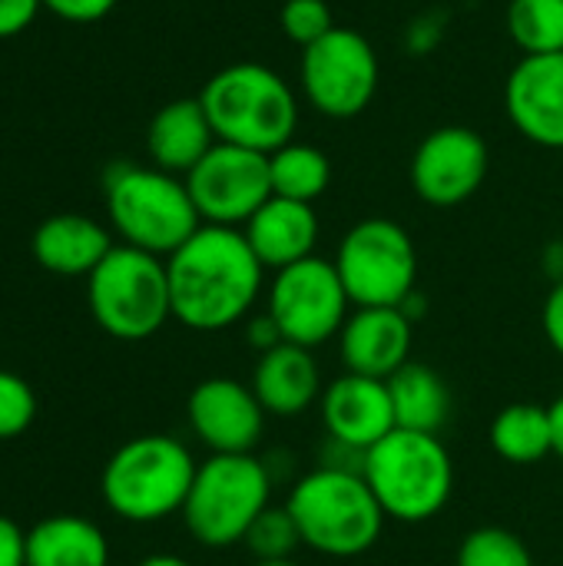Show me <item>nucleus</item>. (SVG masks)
<instances>
[{"label": "nucleus", "mask_w": 563, "mask_h": 566, "mask_svg": "<svg viewBox=\"0 0 563 566\" xmlns=\"http://www.w3.org/2000/svg\"><path fill=\"white\" fill-rule=\"evenodd\" d=\"M166 275L173 318L192 332L232 328L252 312L265 285V265L242 229L206 222L166 255Z\"/></svg>", "instance_id": "obj_1"}, {"label": "nucleus", "mask_w": 563, "mask_h": 566, "mask_svg": "<svg viewBox=\"0 0 563 566\" xmlns=\"http://www.w3.org/2000/svg\"><path fill=\"white\" fill-rule=\"evenodd\" d=\"M219 143L272 156L292 143L299 126L295 90L265 63H232L212 73L199 93Z\"/></svg>", "instance_id": "obj_2"}, {"label": "nucleus", "mask_w": 563, "mask_h": 566, "mask_svg": "<svg viewBox=\"0 0 563 566\" xmlns=\"http://www.w3.org/2000/svg\"><path fill=\"white\" fill-rule=\"evenodd\" d=\"M285 507L302 547L338 560L372 551L388 521L362 474L322 464L295 481Z\"/></svg>", "instance_id": "obj_3"}, {"label": "nucleus", "mask_w": 563, "mask_h": 566, "mask_svg": "<svg viewBox=\"0 0 563 566\" xmlns=\"http://www.w3.org/2000/svg\"><path fill=\"white\" fill-rule=\"evenodd\" d=\"M103 192L110 226L123 245L159 259L173 255L202 226L186 179L159 166L113 163L103 179Z\"/></svg>", "instance_id": "obj_4"}, {"label": "nucleus", "mask_w": 563, "mask_h": 566, "mask_svg": "<svg viewBox=\"0 0 563 566\" xmlns=\"http://www.w3.org/2000/svg\"><path fill=\"white\" fill-rule=\"evenodd\" d=\"M196 458L169 434H139L113 451L100 491L106 507L129 524H156L183 514L196 481Z\"/></svg>", "instance_id": "obj_5"}, {"label": "nucleus", "mask_w": 563, "mask_h": 566, "mask_svg": "<svg viewBox=\"0 0 563 566\" xmlns=\"http://www.w3.org/2000/svg\"><path fill=\"white\" fill-rule=\"evenodd\" d=\"M385 517L402 524H425L445 511L455 491V461L438 434L395 428L365 451V471Z\"/></svg>", "instance_id": "obj_6"}, {"label": "nucleus", "mask_w": 563, "mask_h": 566, "mask_svg": "<svg viewBox=\"0 0 563 566\" xmlns=\"http://www.w3.org/2000/svg\"><path fill=\"white\" fill-rule=\"evenodd\" d=\"M86 302L90 315L110 338H153L173 318L166 259L123 242L113 245V252L86 275Z\"/></svg>", "instance_id": "obj_7"}, {"label": "nucleus", "mask_w": 563, "mask_h": 566, "mask_svg": "<svg viewBox=\"0 0 563 566\" xmlns=\"http://www.w3.org/2000/svg\"><path fill=\"white\" fill-rule=\"evenodd\" d=\"M272 471L256 454H209L183 504L186 531L212 551L242 544L252 521L269 507Z\"/></svg>", "instance_id": "obj_8"}, {"label": "nucleus", "mask_w": 563, "mask_h": 566, "mask_svg": "<svg viewBox=\"0 0 563 566\" xmlns=\"http://www.w3.org/2000/svg\"><path fill=\"white\" fill-rule=\"evenodd\" d=\"M335 269L355 308L402 305L415 292L418 252L395 219L355 222L335 252Z\"/></svg>", "instance_id": "obj_9"}, {"label": "nucleus", "mask_w": 563, "mask_h": 566, "mask_svg": "<svg viewBox=\"0 0 563 566\" xmlns=\"http://www.w3.org/2000/svg\"><path fill=\"white\" fill-rule=\"evenodd\" d=\"M348 305L352 298L342 285L335 262L312 255L272 275L265 312L279 325L282 342L319 348L338 338L352 315Z\"/></svg>", "instance_id": "obj_10"}, {"label": "nucleus", "mask_w": 563, "mask_h": 566, "mask_svg": "<svg viewBox=\"0 0 563 566\" xmlns=\"http://www.w3.org/2000/svg\"><path fill=\"white\" fill-rule=\"evenodd\" d=\"M299 80L312 109L332 119H352L378 93V56L358 30L335 27L302 50Z\"/></svg>", "instance_id": "obj_11"}, {"label": "nucleus", "mask_w": 563, "mask_h": 566, "mask_svg": "<svg viewBox=\"0 0 563 566\" xmlns=\"http://www.w3.org/2000/svg\"><path fill=\"white\" fill-rule=\"evenodd\" d=\"M186 189L206 226L242 229L272 199L269 156L246 146L216 143L186 172Z\"/></svg>", "instance_id": "obj_12"}, {"label": "nucleus", "mask_w": 563, "mask_h": 566, "mask_svg": "<svg viewBox=\"0 0 563 566\" xmlns=\"http://www.w3.org/2000/svg\"><path fill=\"white\" fill-rule=\"evenodd\" d=\"M488 143L471 126H441L428 133L411 156V186L421 202L455 209L488 179Z\"/></svg>", "instance_id": "obj_13"}, {"label": "nucleus", "mask_w": 563, "mask_h": 566, "mask_svg": "<svg viewBox=\"0 0 563 566\" xmlns=\"http://www.w3.org/2000/svg\"><path fill=\"white\" fill-rule=\"evenodd\" d=\"M189 428L212 454H252L265 431V408L252 385L236 378H206L192 388Z\"/></svg>", "instance_id": "obj_14"}, {"label": "nucleus", "mask_w": 563, "mask_h": 566, "mask_svg": "<svg viewBox=\"0 0 563 566\" xmlns=\"http://www.w3.org/2000/svg\"><path fill=\"white\" fill-rule=\"evenodd\" d=\"M504 109L524 139L563 149V53L521 56L504 83Z\"/></svg>", "instance_id": "obj_15"}, {"label": "nucleus", "mask_w": 563, "mask_h": 566, "mask_svg": "<svg viewBox=\"0 0 563 566\" xmlns=\"http://www.w3.org/2000/svg\"><path fill=\"white\" fill-rule=\"evenodd\" d=\"M322 421L332 441L355 451L375 448L398 428L388 385L352 371H345L322 391Z\"/></svg>", "instance_id": "obj_16"}, {"label": "nucleus", "mask_w": 563, "mask_h": 566, "mask_svg": "<svg viewBox=\"0 0 563 566\" xmlns=\"http://www.w3.org/2000/svg\"><path fill=\"white\" fill-rule=\"evenodd\" d=\"M411 338L415 325L405 318L402 308H355L338 332V352L345 371L388 381L398 368L411 361Z\"/></svg>", "instance_id": "obj_17"}, {"label": "nucleus", "mask_w": 563, "mask_h": 566, "mask_svg": "<svg viewBox=\"0 0 563 566\" xmlns=\"http://www.w3.org/2000/svg\"><path fill=\"white\" fill-rule=\"evenodd\" d=\"M252 391L272 418L305 415L322 398V368L312 348L282 342L259 355L252 371Z\"/></svg>", "instance_id": "obj_18"}, {"label": "nucleus", "mask_w": 563, "mask_h": 566, "mask_svg": "<svg viewBox=\"0 0 563 566\" xmlns=\"http://www.w3.org/2000/svg\"><path fill=\"white\" fill-rule=\"evenodd\" d=\"M242 235L249 239L256 259L279 272L302 259L315 255L319 245V216L312 202H295L285 196H272L246 226Z\"/></svg>", "instance_id": "obj_19"}, {"label": "nucleus", "mask_w": 563, "mask_h": 566, "mask_svg": "<svg viewBox=\"0 0 563 566\" xmlns=\"http://www.w3.org/2000/svg\"><path fill=\"white\" fill-rule=\"evenodd\" d=\"M113 235L103 222L80 212H56L33 229L30 252L40 269L53 275H90L110 252Z\"/></svg>", "instance_id": "obj_20"}, {"label": "nucleus", "mask_w": 563, "mask_h": 566, "mask_svg": "<svg viewBox=\"0 0 563 566\" xmlns=\"http://www.w3.org/2000/svg\"><path fill=\"white\" fill-rule=\"evenodd\" d=\"M216 143L219 139L212 133V123L199 96L192 99L183 96V99L166 103L163 109H156L146 129V149H149L153 166L173 176H186Z\"/></svg>", "instance_id": "obj_21"}, {"label": "nucleus", "mask_w": 563, "mask_h": 566, "mask_svg": "<svg viewBox=\"0 0 563 566\" xmlns=\"http://www.w3.org/2000/svg\"><path fill=\"white\" fill-rule=\"evenodd\" d=\"M27 566H110V544L93 521L53 514L27 531Z\"/></svg>", "instance_id": "obj_22"}, {"label": "nucleus", "mask_w": 563, "mask_h": 566, "mask_svg": "<svg viewBox=\"0 0 563 566\" xmlns=\"http://www.w3.org/2000/svg\"><path fill=\"white\" fill-rule=\"evenodd\" d=\"M385 385L392 395L398 428L421 431V434H438L445 428V421L451 415V391L435 368L408 361Z\"/></svg>", "instance_id": "obj_23"}, {"label": "nucleus", "mask_w": 563, "mask_h": 566, "mask_svg": "<svg viewBox=\"0 0 563 566\" xmlns=\"http://www.w3.org/2000/svg\"><path fill=\"white\" fill-rule=\"evenodd\" d=\"M491 448L508 464H538L554 454V428L548 405H508L491 424Z\"/></svg>", "instance_id": "obj_24"}, {"label": "nucleus", "mask_w": 563, "mask_h": 566, "mask_svg": "<svg viewBox=\"0 0 563 566\" xmlns=\"http://www.w3.org/2000/svg\"><path fill=\"white\" fill-rule=\"evenodd\" d=\"M269 176H272V196L315 202L332 182V163L319 146L292 139L269 156Z\"/></svg>", "instance_id": "obj_25"}, {"label": "nucleus", "mask_w": 563, "mask_h": 566, "mask_svg": "<svg viewBox=\"0 0 563 566\" xmlns=\"http://www.w3.org/2000/svg\"><path fill=\"white\" fill-rule=\"evenodd\" d=\"M508 33L524 56L563 53V0H511Z\"/></svg>", "instance_id": "obj_26"}, {"label": "nucleus", "mask_w": 563, "mask_h": 566, "mask_svg": "<svg viewBox=\"0 0 563 566\" xmlns=\"http://www.w3.org/2000/svg\"><path fill=\"white\" fill-rule=\"evenodd\" d=\"M458 566H534L528 544L504 527H478L461 541Z\"/></svg>", "instance_id": "obj_27"}, {"label": "nucleus", "mask_w": 563, "mask_h": 566, "mask_svg": "<svg viewBox=\"0 0 563 566\" xmlns=\"http://www.w3.org/2000/svg\"><path fill=\"white\" fill-rule=\"evenodd\" d=\"M242 544L249 547V554L256 560H292V554L302 547V537H299V527H295L289 507H272L269 504L252 521Z\"/></svg>", "instance_id": "obj_28"}, {"label": "nucleus", "mask_w": 563, "mask_h": 566, "mask_svg": "<svg viewBox=\"0 0 563 566\" xmlns=\"http://www.w3.org/2000/svg\"><path fill=\"white\" fill-rule=\"evenodd\" d=\"M279 23H282V33L292 43H299L302 50L312 46L315 40H322L329 30H335L332 7L325 0H285Z\"/></svg>", "instance_id": "obj_29"}, {"label": "nucleus", "mask_w": 563, "mask_h": 566, "mask_svg": "<svg viewBox=\"0 0 563 566\" xmlns=\"http://www.w3.org/2000/svg\"><path fill=\"white\" fill-rule=\"evenodd\" d=\"M37 418V395L33 388L13 375L0 371V441L20 438Z\"/></svg>", "instance_id": "obj_30"}, {"label": "nucleus", "mask_w": 563, "mask_h": 566, "mask_svg": "<svg viewBox=\"0 0 563 566\" xmlns=\"http://www.w3.org/2000/svg\"><path fill=\"white\" fill-rule=\"evenodd\" d=\"M119 0H43V10L66 23H96L103 20Z\"/></svg>", "instance_id": "obj_31"}, {"label": "nucleus", "mask_w": 563, "mask_h": 566, "mask_svg": "<svg viewBox=\"0 0 563 566\" xmlns=\"http://www.w3.org/2000/svg\"><path fill=\"white\" fill-rule=\"evenodd\" d=\"M40 10H43V0H0V40L23 33L37 20Z\"/></svg>", "instance_id": "obj_32"}, {"label": "nucleus", "mask_w": 563, "mask_h": 566, "mask_svg": "<svg viewBox=\"0 0 563 566\" xmlns=\"http://www.w3.org/2000/svg\"><path fill=\"white\" fill-rule=\"evenodd\" d=\"M0 566H27V531L0 514Z\"/></svg>", "instance_id": "obj_33"}, {"label": "nucleus", "mask_w": 563, "mask_h": 566, "mask_svg": "<svg viewBox=\"0 0 563 566\" xmlns=\"http://www.w3.org/2000/svg\"><path fill=\"white\" fill-rule=\"evenodd\" d=\"M544 335L551 348L563 358V282H557L544 302Z\"/></svg>", "instance_id": "obj_34"}, {"label": "nucleus", "mask_w": 563, "mask_h": 566, "mask_svg": "<svg viewBox=\"0 0 563 566\" xmlns=\"http://www.w3.org/2000/svg\"><path fill=\"white\" fill-rule=\"evenodd\" d=\"M246 342H249L259 355H265L269 348L282 345V332H279V325H275V322L269 318V312H265V315L249 318V325H246Z\"/></svg>", "instance_id": "obj_35"}, {"label": "nucleus", "mask_w": 563, "mask_h": 566, "mask_svg": "<svg viewBox=\"0 0 563 566\" xmlns=\"http://www.w3.org/2000/svg\"><path fill=\"white\" fill-rule=\"evenodd\" d=\"M544 272L554 279V285L563 282V242H551L544 252Z\"/></svg>", "instance_id": "obj_36"}, {"label": "nucleus", "mask_w": 563, "mask_h": 566, "mask_svg": "<svg viewBox=\"0 0 563 566\" xmlns=\"http://www.w3.org/2000/svg\"><path fill=\"white\" fill-rule=\"evenodd\" d=\"M548 408H551V428H554V454L563 461V395Z\"/></svg>", "instance_id": "obj_37"}, {"label": "nucleus", "mask_w": 563, "mask_h": 566, "mask_svg": "<svg viewBox=\"0 0 563 566\" xmlns=\"http://www.w3.org/2000/svg\"><path fill=\"white\" fill-rule=\"evenodd\" d=\"M398 308H402V312H405V318L415 325V322H418V318L428 312V302H425V295H418V289H415V292H411V295H408V298H405Z\"/></svg>", "instance_id": "obj_38"}, {"label": "nucleus", "mask_w": 563, "mask_h": 566, "mask_svg": "<svg viewBox=\"0 0 563 566\" xmlns=\"http://www.w3.org/2000/svg\"><path fill=\"white\" fill-rule=\"evenodd\" d=\"M136 566H192V564H189V560H183V557H176V554H153V557L139 560Z\"/></svg>", "instance_id": "obj_39"}, {"label": "nucleus", "mask_w": 563, "mask_h": 566, "mask_svg": "<svg viewBox=\"0 0 563 566\" xmlns=\"http://www.w3.org/2000/svg\"><path fill=\"white\" fill-rule=\"evenodd\" d=\"M256 566H295L292 560H256Z\"/></svg>", "instance_id": "obj_40"}]
</instances>
